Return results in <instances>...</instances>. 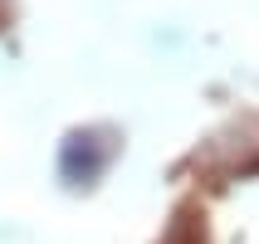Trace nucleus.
<instances>
[{
  "instance_id": "1",
  "label": "nucleus",
  "mask_w": 259,
  "mask_h": 244,
  "mask_svg": "<svg viewBox=\"0 0 259 244\" xmlns=\"http://www.w3.org/2000/svg\"><path fill=\"white\" fill-rule=\"evenodd\" d=\"M113 157H117V132L83 127V132H69V142L59 152V171H64L69 186H93V181L108 171Z\"/></svg>"
}]
</instances>
